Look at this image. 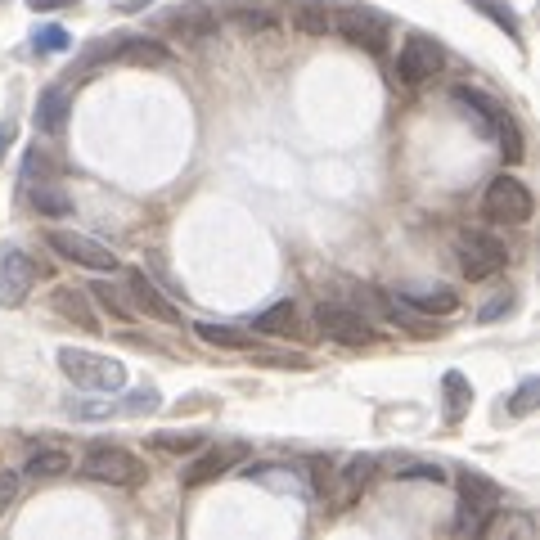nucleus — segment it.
I'll list each match as a JSON object with an SVG mask.
<instances>
[{
  "label": "nucleus",
  "mask_w": 540,
  "mask_h": 540,
  "mask_svg": "<svg viewBox=\"0 0 540 540\" xmlns=\"http://www.w3.org/2000/svg\"><path fill=\"white\" fill-rule=\"evenodd\" d=\"M59 369L86 392H122L126 387V365L113 356H99V351H81V347H63L59 351Z\"/></svg>",
  "instance_id": "obj_1"
},
{
  "label": "nucleus",
  "mask_w": 540,
  "mask_h": 540,
  "mask_svg": "<svg viewBox=\"0 0 540 540\" xmlns=\"http://www.w3.org/2000/svg\"><path fill=\"white\" fill-rule=\"evenodd\" d=\"M459 518H455V536H482L486 518L500 509V486L482 473H459Z\"/></svg>",
  "instance_id": "obj_2"
},
{
  "label": "nucleus",
  "mask_w": 540,
  "mask_h": 540,
  "mask_svg": "<svg viewBox=\"0 0 540 540\" xmlns=\"http://www.w3.org/2000/svg\"><path fill=\"white\" fill-rule=\"evenodd\" d=\"M81 473L95 477V482H108V486L144 482V464L126 446H113V441H95V446H86V455H81Z\"/></svg>",
  "instance_id": "obj_3"
},
{
  "label": "nucleus",
  "mask_w": 540,
  "mask_h": 540,
  "mask_svg": "<svg viewBox=\"0 0 540 540\" xmlns=\"http://www.w3.org/2000/svg\"><path fill=\"white\" fill-rule=\"evenodd\" d=\"M482 212L495 225H527L531 212H536V198L518 176H495L482 194Z\"/></svg>",
  "instance_id": "obj_4"
},
{
  "label": "nucleus",
  "mask_w": 540,
  "mask_h": 540,
  "mask_svg": "<svg viewBox=\"0 0 540 540\" xmlns=\"http://www.w3.org/2000/svg\"><path fill=\"white\" fill-rule=\"evenodd\" d=\"M333 32H338L347 45L365 50V54H387V36H392V27H387V18L374 14V9L347 5V9L333 14Z\"/></svg>",
  "instance_id": "obj_5"
},
{
  "label": "nucleus",
  "mask_w": 540,
  "mask_h": 540,
  "mask_svg": "<svg viewBox=\"0 0 540 540\" xmlns=\"http://www.w3.org/2000/svg\"><path fill=\"white\" fill-rule=\"evenodd\" d=\"M455 252H459V270H464V279H473V284L500 275L504 261H509L504 243L495 239V234H486V230H464L455 239Z\"/></svg>",
  "instance_id": "obj_6"
},
{
  "label": "nucleus",
  "mask_w": 540,
  "mask_h": 540,
  "mask_svg": "<svg viewBox=\"0 0 540 540\" xmlns=\"http://www.w3.org/2000/svg\"><path fill=\"white\" fill-rule=\"evenodd\" d=\"M45 248L59 252L63 261H72V266H81V270H99V275L117 270V252H108L99 239L77 234V230H45Z\"/></svg>",
  "instance_id": "obj_7"
},
{
  "label": "nucleus",
  "mask_w": 540,
  "mask_h": 540,
  "mask_svg": "<svg viewBox=\"0 0 540 540\" xmlns=\"http://www.w3.org/2000/svg\"><path fill=\"white\" fill-rule=\"evenodd\" d=\"M315 324H320L324 338L342 342V347H369V342H374V324H369L360 311L342 306V302H320L315 306Z\"/></svg>",
  "instance_id": "obj_8"
},
{
  "label": "nucleus",
  "mask_w": 540,
  "mask_h": 540,
  "mask_svg": "<svg viewBox=\"0 0 540 540\" xmlns=\"http://www.w3.org/2000/svg\"><path fill=\"white\" fill-rule=\"evenodd\" d=\"M126 297H131L135 315H149L158 324H185L180 320V306L167 297V288H158L144 270H126Z\"/></svg>",
  "instance_id": "obj_9"
},
{
  "label": "nucleus",
  "mask_w": 540,
  "mask_h": 540,
  "mask_svg": "<svg viewBox=\"0 0 540 540\" xmlns=\"http://www.w3.org/2000/svg\"><path fill=\"white\" fill-rule=\"evenodd\" d=\"M36 288V261L23 248H0V306H23Z\"/></svg>",
  "instance_id": "obj_10"
},
{
  "label": "nucleus",
  "mask_w": 540,
  "mask_h": 540,
  "mask_svg": "<svg viewBox=\"0 0 540 540\" xmlns=\"http://www.w3.org/2000/svg\"><path fill=\"white\" fill-rule=\"evenodd\" d=\"M437 68H441V45L423 32L405 36L401 54H396V77H401L405 86H419V81H428Z\"/></svg>",
  "instance_id": "obj_11"
},
{
  "label": "nucleus",
  "mask_w": 540,
  "mask_h": 540,
  "mask_svg": "<svg viewBox=\"0 0 540 540\" xmlns=\"http://www.w3.org/2000/svg\"><path fill=\"white\" fill-rule=\"evenodd\" d=\"M162 27H167L171 36H180V41L198 45L216 32V9L207 5V0H189V5L167 9V14H162Z\"/></svg>",
  "instance_id": "obj_12"
},
{
  "label": "nucleus",
  "mask_w": 540,
  "mask_h": 540,
  "mask_svg": "<svg viewBox=\"0 0 540 540\" xmlns=\"http://www.w3.org/2000/svg\"><path fill=\"white\" fill-rule=\"evenodd\" d=\"M450 99H455V108L473 122L477 135L495 140V126H500V117H504V104H495L491 95H482V90H473V86H455L450 90Z\"/></svg>",
  "instance_id": "obj_13"
},
{
  "label": "nucleus",
  "mask_w": 540,
  "mask_h": 540,
  "mask_svg": "<svg viewBox=\"0 0 540 540\" xmlns=\"http://www.w3.org/2000/svg\"><path fill=\"white\" fill-rule=\"evenodd\" d=\"M378 473V459L374 455H351L342 468H333V486H329V495H333V504L338 509H347V504H356V495L369 486V477Z\"/></svg>",
  "instance_id": "obj_14"
},
{
  "label": "nucleus",
  "mask_w": 540,
  "mask_h": 540,
  "mask_svg": "<svg viewBox=\"0 0 540 540\" xmlns=\"http://www.w3.org/2000/svg\"><path fill=\"white\" fill-rule=\"evenodd\" d=\"M234 459H243V446H225V450H207V455H198L194 464L180 473V486L185 491H194V486H207V482H216L221 473H230V464Z\"/></svg>",
  "instance_id": "obj_15"
},
{
  "label": "nucleus",
  "mask_w": 540,
  "mask_h": 540,
  "mask_svg": "<svg viewBox=\"0 0 540 540\" xmlns=\"http://www.w3.org/2000/svg\"><path fill=\"white\" fill-rule=\"evenodd\" d=\"M68 108H72V95L68 86H45L41 99H36V131L41 135H63V126H68Z\"/></svg>",
  "instance_id": "obj_16"
},
{
  "label": "nucleus",
  "mask_w": 540,
  "mask_h": 540,
  "mask_svg": "<svg viewBox=\"0 0 540 540\" xmlns=\"http://www.w3.org/2000/svg\"><path fill=\"white\" fill-rule=\"evenodd\" d=\"M117 59H122V63H135V68H167V63H171V50H167L162 41H149V36L122 32Z\"/></svg>",
  "instance_id": "obj_17"
},
{
  "label": "nucleus",
  "mask_w": 540,
  "mask_h": 540,
  "mask_svg": "<svg viewBox=\"0 0 540 540\" xmlns=\"http://www.w3.org/2000/svg\"><path fill=\"white\" fill-rule=\"evenodd\" d=\"M401 302L414 306L423 315H455L459 311V293L446 284H432V288H401Z\"/></svg>",
  "instance_id": "obj_18"
},
{
  "label": "nucleus",
  "mask_w": 540,
  "mask_h": 540,
  "mask_svg": "<svg viewBox=\"0 0 540 540\" xmlns=\"http://www.w3.org/2000/svg\"><path fill=\"white\" fill-rule=\"evenodd\" d=\"M288 23L302 36H324L333 27V9L324 5V0H293V5H288Z\"/></svg>",
  "instance_id": "obj_19"
},
{
  "label": "nucleus",
  "mask_w": 540,
  "mask_h": 540,
  "mask_svg": "<svg viewBox=\"0 0 540 540\" xmlns=\"http://www.w3.org/2000/svg\"><path fill=\"white\" fill-rule=\"evenodd\" d=\"M72 468V455L63 446H36L32 455H27L23 473L32 477V482H50V477H63Z\"/></svg>",
  "instance_id": "obj_20"
},
{
  "label": "nucleus",
  "mask_w": 540,
  "mask_h": 540,
  "mask_svg": "<svg viewBox=\"0 0 540 540\" xmlns=\"http://www.w3.org/2000/svg\"><path fill=\"white\" fill-rule=\"evenodd\" d=\"M50 306H54V315H63V320H72V324H81V329L99 333V324H95V311H90V302H86V297L77 293V288H54Z\"/></svg>",
  "instance_id": "obj_21"
},
{
  "label": "nucleus",
  "mask_w": 540,
  "mask_h": 540,
  "mask_svg": "<svg viewBox=\"0 0 540 540\" xmlns=\"http://www.w3.org/2000/svg\"><path fill=\"white\" fill-rule=\"evenodd\" d=\"M194 333L207 342V347H225V351H248V347H252V333H248V329H234V324L198 320Z\"/></svg>",
  "instance_id": "obj_22"
},
{
  "label": "nucleus",
  "mask_w": 540,
  "mask_h": 540,
  "mask_svg": "<svg viewBox=\"0 0 540 540\" xmlns=\"http://www.w3.org/2000/svg\"><path fill=\"white\" fill-rule=\"evenodd\" d=\"M441 392H446V423H459L468 414V405H473V387H468V378L459 374V369H450L446 378H441Z\"/></svg>",
  "instance_id": "obj_23"
},
{
  "label": "nucleus",
  "mask_w": 540,
  "mask_h": 540,
  "mask_svg": "<svg viewBox=\"0 0 540 540\" xmlns=\"http://www.w3.org/2000/svg\"><path fill=\"white\" fill-rule=\"evenodd\" d=\"M27 203H32L36 216H72V198L63 194L54 180H41V185H32V194H27Z\"/></svg>",
  "instance_id": "obj_24"
},
{
  "label": "nucleus",
  "mask_w": 540,
  "mask_h": 540,
  "mask_svg": "<svg viewBox=\"0 0 540 540\" xmlns=\"http://www.w3.org/2000/svg\"><path fill=\"white\" fill-rule=\"evenodd\" d=\"M297 329V306L293 302H275L252 320V333H270V338H284V333Z\"/></svg>",
  "instance_id": "obj_25"
},
{
  "label": "nucleus",
  "mask_w": 540,
  "mask_h": 540,
  "mask_svg": "<svg viewBox=\"0 0 540 540\" xmlns=\"http://www.w3.org/2000/svg\"><path fill=\"white\" fill-rule=\"evenodd\" d=\"M468 9H477V14H486L495 27H500L504 36H513V41L522 45V23H518V14H513L504 0H468Z\"/></svg>",
  "instance_id": "obj_26"
},
{
  "label": "nucleus",
  "mask_w": 540,
  "mask_h": 540,
  "mask_svg": "<svg viewBox=\"0 0 540 540\" xmlns=\"http://www.w3.org/2000/svg\"><path fill=\"white\" fill-rule=\"evenodd\" d=\"M495 140H500V153H504V162H522V126L513 122L509 113L500 117V126H495Z\"/></svg>",
  "instance_id": "obj_27"
},
{
  "label": "nucleus",
  "mask_w": 540,
  "mask_h": 540,
  "mask_svg": "<svg viewBox=\"0 0 540 540\" xmlns=\"http://www.w3.org/2000/svg\"><path fill=\"white\" fill-rule=\"evenodd\" d=\"M68 45H72V36L63 32L59 23H45V27H36V32H32V50L36 54H63Z\"/></svg>",
  "instance_id": "obj_28"
},
{
  "label": "nucleus",
  "mask_w": 540,
  "mask_h": 540,
  "mask_svg": "<svg viewBox=\"0 0 540 540\" xmlns=\"http://www.w3.org/2000/svg\"><path fill=\"white\" fill-rule=\"evenodd\" d=\"M158 387H135L126 401H117V414H126V419H140V414H153L158 410Z\"/></svg>",
  "instance_id": "obj_29"
},
{
  "label": "nucleus",
  "mask_w": 540,
  "mask_h": 540,
  "mask_svg": "<svg viewBox=\"0 0 540 540\" xmlns=\"http://www.w3.org/2000/svg\"><path fill=\"white\" fill-rule=\"evenodd\" d=\"M59 171H63V162L54 158V153H45V149H32L27 153V162H23V176L27 180H59Z\"/></svg>",
  "instance_id": "obj_30"
},
{
  "label": "nucleus",
  "mask_w": 540,
  "mask_h": 540,
  "mask_svg": "<svg viewBox=\"0 0 540 540\" xmlns=\"http://www.w3.org/2000/svg\"><path fill=\"white\" fill-rule=\"evenodd\" d=\"M153 446L167 450V455H189V450L203 446V437L198 432H153Z\"/></svg>",
  "instance_id": "obj_31"
},
{
  "label": "nucleus",
  "mask_w": 540,
  "mask_h": 540,
  "mask_svg": "<svg viewBox=\"0 0 540 540\" xmlns=\"http://www.w3.org/2000/svg\"><path fill=\"white\" fill-rule=\"evenodd\" d=\"M90 297H95V302L104 306V311L113 315V320H122V324H131V320H135L131 302H122V297H117V293H113V288H108V284H95V288H90Z\"/></svg>",
  "instance_id": "obj_32"
},
{
  "label": "nucleus",
  "mask_w": 540,
  "mask_h": 540,
  "mask_svg": "<svg viewBox=\"0 0 540 540\" xmlns=\"http://www.w3.org/2000/svg\"><path fill=\"white\" fill-rule=\"evenodd\" d=\"M230 14L243 32H270V27H275V14H266L261 5H239V9H230Z\"/></svg>",
  "instance_id": "obj_33"
},
{
  "label": "nucleus",
  "mask_w": 540,
  "mask_h": 540,
  "mask_svg": "<svg viewBox=\"0 0 540 540\" xmlns=\"http://www.w3.org/2000/svg\"><path fill=\"white\" fill-rule=\"evenodd\" d=\"M536 401H540V378H522L518 383V392H513V401H509V414H531L536 410Z\"/></svg>",
  "instance_id": "obj_34"
},
{
  "label": "nucleus",
  "mask_w": 540,
  "mask_h": 540,
  "mask_svg": "<svg viewBox=\"0 0 540 540\" xmlns=\"http://www.w3.org/2000/svg\"><path fill=\"white\" fill-rule=\"evenodd\" d=\"M306 468H311V491L315 495H329V486H333V464H329V459H311Z\"/></svg>",
  "instance_id": "obj_35"
},
{
  "label": "nucleus",
  "mask_w": 540,
  "mask_h": 540,
  "mask_svg": "<svg viewBox=\"0 0 540 540\" xmlns=\"http://www.w3.org/2000/svg\"><path fill=\"white\" fill-rule=\"evenodd\" d=\"M396 477H414V482H446V473H441L437 464H405V468H392Z\"/></svg>",
  "instance_id": "obj_36"
},
{
  "label": "nucleus",
  "mask_w": 540,
  "mask_h": 540,
  "mask_svg": "<svg viewBox=\"0 0 540 540\" xmlns=\"http://www.w3.org/2000/svg\"><path fill=\"white\" fill-rule=\"evenodd\" d=\"M14 500H18V473H9V468H0V513H5Z\"/></svg>",
  "instance_id": "obj_37"
},
{
  "label": "nucleus",
  "mask_w": 540,
  "mask_h": 540,
  "mask_svg": "<svg viewBox=\"0 0 540 540\" xmlns=\"http://www.w3.org/2000/svg\"><path fill=\"white\" fill-rule=\"evenodd\" d=\"M504 311H513V293H504V297H495V302H486V306H482V324L500 320Z\"/></svg>",
  "instance_id": "obj_38"
},
{
  "label": "nucleus",
  "mask_w": 540,
  "mask_h": 540,
  "mask_svg": "<svg viewBox=\"0 0 540 540\" xmlns=\"http://www.w3.org/2000/svg\"><path fill=\"white\" fill-rule=\"evenodd\" d=\"M27 5H32L36 14H54V9H68V5H77V0H27Z\"/></svg>",
  "instance_id": "obj_39"
},
{
  "label": "nucleus",
  "mask_w": 540,
  "mask_h": 540,
  "mask_svg": "<svg viewBox=\"0 0 540 540\" xmlns=\"http://www.w3.org/2000/svg\"><path fill=\"white\" fill-rule=\"evenodd\" d=\"M9 144H14V122H0V162H5Z\"/></svg>",
  "instance_id": "obj_40"
}]
</instances>
